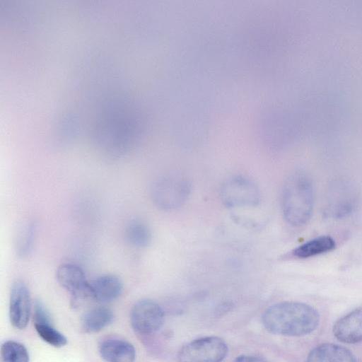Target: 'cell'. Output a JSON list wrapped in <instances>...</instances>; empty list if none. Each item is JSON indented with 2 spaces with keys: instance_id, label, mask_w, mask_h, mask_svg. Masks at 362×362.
Segmentation results:
<instances>
[{
  "instance_id": "cell-1",
  "label": "cell",
  "mask_w": 362,
  "mask_h": 362,
  "mask_svg": "<svg viewBox=\"0 0 362 362\" xmlns=\"http://www.w3.org/2000/svg\"><path fill=\"white\" fill-rule=\"evenodd\" d=\"M320 321L317 310L310 305L285 301L269 307L262 314L265 329L275 334L300 337L317 329Z\"/></svg>"
},
{
  "instance_id": "cell-2",
  "label": "cell",
  "mask_w": 362,
  "mask_h": 362,
  "mask_svg": "<svg viewBox=\"0 0 362 362\" xmlns=\"http://www.w3.org/2000/svg\"><path fill=\"white\" fill-rule=\"evenodd\" d=\"M281 204L284 217L289 224L300 226L309 221L314 206V187L307 173L296 170L286 177Z\"/></svg>"
},
{
  "instance_id": "cell-3",
  "label": "cell",
  "mask_w": 362,
  "mask_h": 362,
  "mask_svg": "<svg viewBox=\"0 0 362 362\" xmlns=\"http://www.w3.org/2000/svg\"><path fill=\"white\" fill-rule=\"evenodd\" d=\"M227 353V344L221 338L204 337L184 345L178 353V360L179 362H221Z\"/></svg>"
},
{
  "instance_id": "cell-4",
  "label": "cell",
  "mask_w": 362,
  "mask_h": 362,
  "mask_svg": "<svg viewBox=\"0 0 362 362\" xmlns=\"http://www.w3.org/2000/svg\"><path fill=\"white\" fill-rule=\"evenodd\" d=\"M191 184L184 175L175 174L160 179L153 189V197L163 209H174L182 206L188 198Z\"/></svg>"
},
{
  "instance_id": "cell-5",
  "label": "cell",
  "mask_w": 362,
  "mask_h": 362,
  "mask_svg": "<svg viewBox=\"0 0 362 362\" xmlns=\"http://www.w3.org/2000/svg\"><path fill=\"white\" fill-rule=\"evenodd\" d=\"M221 197L228 208L252 207L258 205L260 194L253 181L239 175L224 182L221 189Z\"/></svg>"
},
{
  "instance_id": "cell-6",
  "label": "cell",
  "mask_w": 362,
  "mask_h": 362,
  "mask_svg": "<svg viewBox=\"0 0 362 362\" xmlns=\"http://www.w3.org/2000/svg\"><path fill=\"white\" fill-rule=\"evenodd\" d=\"M56 277L59 284L71 293L73 308H79L93 300L90 282L79 266L70 263L61 264L57 269Z\"/></svg>"
},
{
  "instance_id": "cell-7",
  "label": "cell",
  "mask_w": 362,
  "mask_h": 362,
  "mask_svg": "<svg viewBox=\"0 0 362 362\" xmlns=\"http://www.w3.org/2000/svg\"><path fill=\"white\" fill-rule=\"evenodd\" d=\"M165 315L162 308L155 301L142 299L132 308L130 322L135 332L149 334L160 329L164 322Z\"/></svg>"
},
{
  "instance_id": "cell-8",
  "label": "cell",
  "mask_w": 362,
  "mask_h": 362,
  "mask_svg": "<svg viewBox=\"0 0 362 362\" xmlns=\"http://www.w3.org/2000/svg\"><path fill=\"white\" fill-rule=\"evenodd\" d=\"M356 203L357 194L354 186L339 180L333 183L328 191L326 213L333 218H343L354 211Z\"/></svg>"
},
{
  "instance_id": "cell-9",
  "label": "cell",
  "mask_w": 362,
  "mask_h": 362,
  "mask_svg": "<svg viewBox=\"0 0 362 362\" xmlns=\"http://www.w3.org/2000/svg\"><path fill=\"white\" fill-rule=\"evenodd\" d=\"M31 313V298L26 284L16 281L11 287L9 300L11 324L16 329H25Z\"/></svg>"
},
{
  "instance_id": "cell-10",
  "label": "cell",
  "mask_w": 362,
  "mask_h": 362,
  "mask_svg": "<svg viewBox=\"0 0 362 362\" xmlns=\"http://www.w3.org/2000/svg\"><path fill=\"white\" fill-rule=\"evenodd\" d=\"M334 336L345 344L362 341V307L356 308L337 320L333 325Z\"/></svg>"
},
{
  "instance_id": "cell-11",
  "label": "cell",
  "mask_w": 362,
  "mask_h": 362,
  "mask_svg": "<svg viewBox=\"0 0 362 362\" xmlns=\"http://www.w3.org/2000/svg\"><path fill=\"white\" fill-rule=\"evenodd\" d=\"M93 300L108 303L117 299L122 293L123 284L115 274L100 275L90 282Z\"/></svg>"
},
{
  "instance_id": "cell-12",
  "label": "cell",
  "mask_w": 362,
  "mask_h": 362,
  "mask_svg": "<svg viewBox=\"0 0 362 362\" xmlns=\"http://www.w3.org/2000/svg\"><path fill=\"white\" fill-rule=\"evenodd\" d=\"M305 362H356V359L347 348L332 343H324L316 346L309 352Z\"/></svg>"
},
{
  "instance_id": "cell-13",
  "label": "cell",
  "mask_w": 362,
  "mask_h": 362,
  "mask_svg": "<svg viewBox=\"0 0 362 362\" xmlns=\"http://www.w3.org/2000/svg\"><path fill=\"white\" fill-rule=\"evenodd\" d=\"M99 352L106 362H134L136 351L129 341L119 339H107L99 345Z\"/></svg>"
},
{
  "instance_id": "cell-14",
  "label": "cell",
  "mask_w": 362,
  "mask_h": 362,
  "mask_svg": "<svg viewBox=\"0 0 362 362\" xmlns=\"http://www.w3.org/2000/svg\"><path fill=\"white\" fill-rule=\"evenodd\" d=\"M113 319L112 310L106 307H97L87 311L81 319V328L86 333L98 332L109 324Z\"/></svg>"
},
{
  "instance_id": "cell-15",
  "label": "cell",
  "mask_w": 362,
  "mask_h": 362,
  "mask_svg": "<svg viewBox=\"0 0 362 362\" xmlns=\"http://www.w3.org/2000/svg\"><path fill=\"white\" fill-rule=\"evenodd\" d=\"M336 243L329 235H322L299 245L293 251L298 258H308L329 252L334 249Z\"/></svg>"
},
{
  "instance_id": "cell-16",
  "label": "cell",
  "mask_w": 362,
  "mask_h": 362,
  "mask_svg": "<svg viewBox=\"0 0 362 362\" xmlns=\"http://www.w3.org/2000/svg\"><path fill=\"white\" fill-rule=\"evenodd\" d=\"M127 240L137 247H146L151 241V232L148 226L138 221L130 223L126 228Z\"/></svg>"
},
{
  "instance_id": "cell-17",
  "label": "cell",
  "mask_w": 362,
  "mask_h": 362,
  "mask_svg": "<svg viewBox=\"0 0 362 362\" xmlns=\"http://www.w3.org/2000/svg\"><path fill=\"white\" fill-rule=\"evenodd\" d=\"M1 356L2 362H29L27 349L15 341H7L1 345Z\"/></svg>"
},
{
  "instance_id": "cell-18",
  "label": "cell",
  "mask_w": 362,
  "mask_h": 362,
  "mask_svg": "<svg viewBox=\"0 0 362 362\" xmlns=\"http://www.w3.org/2000/svg\"><path fill=\"white\" fill-rule=\"evenodd\" d=\"M35 329L40 337L54 347H62L66 344V337L57 329L52 323L34 324Z\"/></svg>"
},
{
  "instance_id": "cell-19",
  "label": "cell",
  "mask_w": 362,
  "mask_h": 362,
  "mask_svg": "<svg viewBox=\"0 0 362 362\" xmlns=\"http://www.w3.org/2000/svg\"><path fill=\"white\" fill-rule=\"evenodd\" d=\"M34 324L51 323L49 312L40 301H36L33 308Z\"/></svg>"
},
{
  "instance_id": "cell-20",
  "label": "cell",
  "mask_w": 362,
  "mask_h": 362,
  "mask_svg": "<svg viewBox=\"0 0 362 362\" xmlns=\"http://www.w3.org/2000/svg\"><path fill=\"white\" fill-rule=\"evenodd\" d=\"M232 362H267L264 358L251 355H242L235 358Z\"/></svg>"
}]
</instances>
